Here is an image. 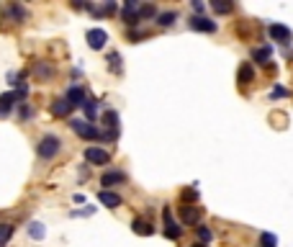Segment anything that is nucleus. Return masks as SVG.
Instances as JSON below:
<instances>
[{
    "label": "nucleus",
    "instance_id": "obj_17",
    "mask_svg": "<svg viewBox=\"0 0 293 247\" xmlns=\"http://www.w3.org/2000/svg\"><path fill=\"white\" fill-rule=\"evenodd\" d=\"M132 229H134V234H142V237H144V234L149 237V234L154 232V227H152L149 219H134V222H132Z\"/></svg>",
    "mask_w": 293,
    "mask_h": 247
},
{
    "label": "nucleus",
    "instance_id": "obj_21",
    "mask_svg": "<svg viewBox=\"0 0 293 247\" xmlns=\"http://www.w3.org/2000/svg\"><path fill=\"white\" fill-rule=\"evenodd\" d=\"M28 234H31L34 239H44L47 229H44V224H41V222H31V224H28Z\"/></svg>",
    "mask_w": 293,
    "mask_h": 247
},
{
    "label": "nucleus",
    "instance_id": "obj_3",
    "mask_svg": "<svg viewBox=\"0 0 293 247\" xmlns=\"http://www.w3.org/2000/svg\"><path fill=\"white\" fill-rule=\"evenodd\" d=\"M162 222H165V237H167V239H180L183 227L173 219V211H170V209H165V211H162Z\"/></svg>",
    "mask_w": 293,
    "mask_h": 247
},
{
    "label": "nucleus",
    "instance_id": "obj_10",
    "mask_svg": "<svg viewBox=\"0 0 293 247\" xmlns=\"http://www.w3.org/2000/svg\"><path fill=\"white\" fill-rule=\"evenodd\" d=\"M123 180H126V173H121V170H108V173H103L101 186H106L103 191H108L111 186H118V183H123Z\"/></svg>",
    "mask_w": 293,
    "mask_h": 247
},
{
    "label": "nucleus",
    "instance_id": "obj_24",
    "mask_svg": "<svg viewBox=\"0 0 293 247\" xmlns=\"http://www.w3.org/2000/svg\"><path fill=\"white\" fill-rule=\"evenodd\" d=\"M196 234H198V239H201L203 244H208V242L214 239V232L208 229V227H196Z\"/></svg>",
    "mask_w": 293,
    "mask_h": 247
},
{
    "label": "nucleus",
    "instance_id": "obj_18",
    "mask_svg": "<svg viewBox=\"0 0 293 247\" xmlns=\"http://www.w3.org/2000/svg\"><path fill=\"white\" fill-rule=\"evenodd\" d=\"M80 108L85 111L88 121H93V118L98 116V101H95V98H88V96H85V101H82V106H80Z\"/></svg>",
    "mask_w": 293,
    "mask_h": 247
},
{
    "label": "nucleus",
    "instance_id": "obj_33",
    "mask_svg": "<svg viewBox=\"0 0 293 247\" xmlns=\"http://www.w3.org/2000/svg\"><path fill=\"white\" fill-rule=\"evenodd\" d=\"M203 8H206V6H203V3H201V0H196V3H193V11H198V13H201V11H203Z\"/></svg>",
    "mask_w": 293,
    "mask_h": 247
},
{
    "label": "nucleus",
    "instance_id": "obj_25",
    "mask_svg": "<svg viewBox=\"0 0 293 247\" xmlns=\"http://www.w3.org/2000/svg\"><path fill=\"white\" fill-rule=\"evenodd\" d=\"M208 6H211L216 13H232V8H234V3H219V0H211Z\"/></svg>",
    "mask_w": 293,
    "mask_h": 247
},
{
    "label": "nucleus",
    "instance_id": "obj_2",
    "mask_svg": "<svg viewBox=\"0 0 293 247\" xmlns=\"http://www.w3.org/2000/svg\"><path fill=\"white\" fill-rule=\"evenodd\" d=\"M70 127H72V132L77 134V137H82V139H101V132L93 127L90 121H82V118H72L70 121Z\"/></svg>",
    "mask_w": 293,
    "mask_h": 247
},
{
    "label": "nucleus",
    "instance_id": "obj_15",
    "mask_svg": "<svg viewBox=\"0 0 293 247\" xmlns=\"http://www.w3.org/2000/svg\"><path fill=\"white\" fill-rule=\"evenodd\" d=\"M252 57H255V62H257V65H263V67H270L273 47H270V44H265V47H257V49L252 52Z\"/></svg>",
    "mask_w": 293,
    "mask_h": 247
},
{
    "label": "nucleus",
    "instance_id": "obj_13",
    "mask_svg": "<svg viewBox=\"0 0 293 247\" xmlns=\"http://www.w3.org/2000/svg\"><path fill=\"white\" fill-rule=\"evenodd\" d=\"M70 113H72V103H70L67 98H57V101L52 103V116L64 118V116H70Z\"/></svg>",
    "mask_w": 293,
    "mask_h": 247
},
{
    "label": "nucleus",
    "instance_id": "obj_27",
    "mask_svg": "<svg viewBox=\"0 0 293 247\" xmlns=\"http://www.w3.org/2000/svg\"><path fill=\"white\" fill-rule=\"evenodd\" d=\"M34 72H36L39 77H52V75H54V70H52L49 65H41V62H39L36 67H34Z\"/></svg>",
    "mask_w": 293,
    "mask_h": 247
},
{
    "label": "nucleus",
    "instance_id": "obj_30",
    "mask_svg": "<svg viewBox=\"0 0 293 247\" xmlns=\"http://www.w3.org/2000/svg\"><path fill=\"white\" fill-rule=\"evenodd\" d=\"M196 198H198V191H196V188H190V191L185 188V191H183V201H185V206H188V203H193Z\"/></svg>",
    "mask_w": 293,
    "mask_h": 247
},
{
    "label": "nucleus",
    "instance_id": "obj_1",
    "mask_svg": "<svg viewBox=\"0 0 293 247\" xmlns=\"http://www.w3.org/2000/svg\"><path fill=\"white\" fill-rule=\"evenodd\" d=\"M59 149H62V139H59L57 134H44V137L39 139V147H36V152H39L41 160H52V157H57Z\"/></svg>",
    "mask_w": 293,
    "mask_h": 247
},
{
    "label": "nucleus",
    "instance_id": "obj_31",
    "mask_svg": "<svg viewBox=\"0 0 293 247\" xmlns=\"http://www.w3.org/2000/svg\"><path fill=\"white\" fill-rule=\"evenodd\" d=\"M18 113H21V118H31V116H34V111H31L26 103H23V106H18Z\"/></svg>",
    "mask_w": 293,
    "mask_h": 247
},
{
    "label": "nucleus",
    "instance_id": "obj_16",
    "mask_svg": "<svg viewBox=\"0 0 293 247\" xmlns=\"http://www.w3.org/2000/svg\"><path fill=\"white\" fill-rule=\"evenodd\" d=\"M16 103H18L16 93H3V96H0V116H8Z\"/></svg>",
    "mask_w": 293,
    "mask_h": 247
},
{
    "label": "nucleus",
    "instance_id": "obj_6",
    "mask_svg": "<svg viewBox=\"0 0 293 247\" xmlns=\"http://www.w3.org/2000/svg\"><path fill=\"white\" fill-rule=\"evenodd\" d=\"M85 39H88V47L98 52V49H103V47H106V41H108V34H106L103 28H90Z\"/></svg>",
    "mask_w": 293,
    "mask_h": 247
},
{
    "label": "nucleus",
    "instance_id": "obj_14",
    "mask_svg": "<svg viewBox=\"0 0 293 247\" xmlns=\"http://www.w3.org/2000/svg\"><path fill=\"white\" fill-rule=\"evenodd\" d=\"M252 80H255V70H252V65H249V62H242V65H239L237 82H239V85H249Z\"/></svg>",
    "mask_w": 293,
    "mask_h": 247
},
{
    "label": "nucleus",
    "instance_id": "obj_11",
    "mask_svg": "<svg viewBox=\"0 0 293 247\" xmlns=\"http://www.w3.org/2000/svg\"><path fill=\"white\" fill-rule=\"evenodd\" d=\"M201 222V211L196 209V206H183L180 209V224H198Z\"/></svg>",
    "mask_w": 293,
    "mask_h": 247
},
{
    "label": "nucleus",
    "instance_id": "obj_5",
    "mask_svg": "<svg viewBox=\"0 0 293 247\" xmlns=\"http://www.w3.org/2000/svg\"><path fill=\"white\" fill-rule=\"evenodd\" d=\"M121 18L123 23H129V26H137L142 18H139V3H134V0H129L126 6L121 8Z\"/></svg>",
    "mask_w": 293,
    "mask_h": 247
},
{
    "label": "nucleus",
    "instance_id": "obj_32",
    "mask_svg": "<svg viewBox=\"0 0 293 247\" xmlns=\"http://www.w3.org/2000/svg\"><path fill=\"white\" fill-rule=\"evenodd\" d=\"M285 93H288V90H285V88H280V85H278V88H275V90H273V93H270V98H283V96H285Z\"/></svg>",
    "mask_w": 293,
    "mask_h": 247
},
{
    "label": "nucleus",
    "instance_id": "obj_22",
    "mask_svg": "<svg viewBox=\"0 0 293 247\" xmlns=\"http://www.w3.org/2000/svg\"><path fill=\"white\" fill-rule=\"evenodd\" d=\"M103 121H106L108 132H118V113H116V111H106Z\"/></svg>",
    "mask_w": 293,
    "mask_h": 247
},
{
    "label": "nucleus",
    "instance_id": "obj_34",
    "mask_svg": "<svg viewBox=\"0 0 293 247\" xmlns=\"http://www.w3.org/2000/svg\"><path fill=\"white\" fill-rule=\"evenodd\" d=\"M193 247H208V244H203V242H196V244H193Z\"/></svg>",
    "mask_w": 293,
    "mask_h": 247
},
{
    "label": "nucleus",
    "instance_id": "obj_29",
    "mask_svg": "<svg viewBox=\"0 0 293 247\" xmlns=\"http://www.w3.org/2000/svg\"><path fill=\"white\" fill-rule=\"evenodd\" d=\"M152 16H157L154 6H139V18H152Z\"/></svg>",
    "mask_w": 293,
    "mask_h": 247
},
{
    "label": "nucleus",
    "instance_id": "obj_19",
    "mask_svg": "<svg viewBox=\"0 0 293 247\" xmlns=\"http://www.w3.org/2000/svg\"><path fill=\"white\" fill-rule=\"evenodd\" d=\"M70 103H72V108L75 106H82V101H85V93H82V88H77V85H72L70 90H67V96H64Z\"/></svg>",
    "mask_w": 293,
    "mask_h": 247
},
{
    "label": "nucleus",
    "instance_id": "obj_28",
    "mask_svg": "<svg viewBox=\"0 0 293 247\" xmlns=\"http://www.w3.org/2000/svg\"><path fill=\"white\" fill-rule=\"evenodd\" d=\"M108 62H111V70H113V72H121V57H118V52H111V54H108Z\"/></svg>",
    "mask_w": 293,
    "mask_h": 247
},
{
    "label": "nucleus",
    "instance_id": "obj_8",
    "mask_svg": "<svg viewBox=\"0 0 293 247\" xmlns=\"http://www.w3.org/2000/svg\"><path fill=\"white\" fill-rule=\"evenodd\" d=\"M268 34H270L273 41H290V39H293L290 28L283 26V23H270V26H268Z\"/></svg>",
    "mask_w": 293,
    "mask_h": 247
},
{
    "label": "nucleus",
    "instance_id": "obj_7",
    "mask_svg": "<svg viewBox=\"0 0 293 247\" xmlns=\"http://www.w3.org/2000/svg\"><path fill=\"white\" fill-rule=\"evenodd\" d=\"M85 160H88L90 165H108V162H111V155H108L106 149H101V147H88V149H85Z\"/></svg>",
    "mask_w": 293,
    "mask_h": 247
},
{
    "label": "nucleus",
    "instance_id": "obj_26",
    "mask_svg": "<svg viewBox=\"0 0 293 247\" xmlns=\"http://www.w3.org/2000/svg\"><path fill=\"white\" fill-rule=\"evenodd\" d=\"M275 244H278L275 234H270V232H263V234H260V247H275Z\"/></svg>",
    "mask_w": 293,
    "mask_h": 247
},
{
    "label": "nucleus",
    "instance_id": "obj_9",
    "mask_svg": "<svg viewBox=\"0 0 293 247\" xmlns=\"http://www.w3.org/2000/svg\"><path fill=\"white\" fill-rule=\"evenodd\" d=\"M3 13H6L11 21H16V23H23V21L28 18V11H26L23 6H18V3H13V6H6V8H3Z\"/></svg>",
    "mask_w": 293,
    "mask_h": 247
},
{
    "label": "nucleus",
    "instance_id": "obj_20",
    "mask_svg": "<svg viewBox=\"0 0 293 247\" xmlns=\"http://www.w3.org/2000/svg\"><path fill=\"white\" fill-rule=\"evenodd\" d=\"M13 232H16V227H13V224H0V247H6V244L11 242Z\"/></svg>",
    "mask_w": 293,
    "mask_h": 247
},
{
    "label": "nucleus",
    "instance_id": "obj_23",
    "mask_svg": "<svg viewBox=\"0 0 293 247\" xmlns=\"http://www.w3.org/2000/svg\"><path fill=\"white\" fill-rule=\"evenodd\" d=\"M175 18H178V13H175V11H167V13H159V16H157V23L165 28V26H173V23H175Z\"/></svg>",
    "mask_w": 293,
    "mask_h": 247
},
{
    "label": "nucleus",
    "instance_id": "obj_12",
    "mask_svg": "<svg viewBox=\"0 0 293 247\" xmlns=\"http://www.w3.org/2000/svg\"><path fill=\"white\" fill-rule=\"evenodd\" d=\"M98 201L106 206V209H118V206H121V196L113 193V191H101V193H98Z\"/></svg>",
    "mask_w": 293,
    "mask_h": 247
},
{
    "label": "nucleus",
    "instance_id": "obj_4",
    "mask_svg": "<svg viewBox=\"0 0 293 247\" xmlns=\"http://www.w3.org/2000/svg\"><path fill=\"white\" fill-rule=\"evenodd\" d=\"M188 26L193 31H203V34H214L216 31V23L211 18H206V16H190L188 18Z\"/></svg>",
    "mask_w": 293,
    "mask_h": 247
}]
</instances>
